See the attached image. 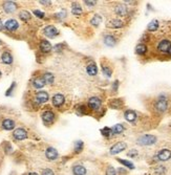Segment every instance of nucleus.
Instances as JSON below:
<instances>
[{"mask_svg": "<svg viewBox=\"0 0 171 175\" xmlns=\"http://www.w3.org/2000/svg\"><path fill=\"white\" fill-rule=\"evenodd\" d=\"M125 130V128H124V126L122 125V124H117V125H115L114 127L111 128V131H112V134H120L122 133L123 131Z\"/></svg>", "mask_w": 171, "mask_h": 175, "instance_id": "c85d7f7f", "label": "nucleus"}, {"mask_svg": "<svg viewBox=\"0 0 171 175\" xmlns=\"http://www.w3.org/2000/svg\"><path fill=\"white\" fill-rule=\"evenodd\" d=\"M2 44H3V42H2V41H1V40H0V46H1V45H2Z\"/></svg>", "mask_w": 171, "mask_h": 175, "instance_id": "5fc2aeb1", "label": "nucleus"}, {"mask_svg": "<svg viewBox=\"0 0 171 175\" xmlns=\"http://www.w3.org/2000/svg\"><path fill=\"white\" fill-rule=\"evenodd\" d=\"M83 148H84V143L82 140H77L76 143H75V146H74V153L75 154H79L81 152L83 151Z\"/></svg>", "mask_w": 171, "mask_h": 175, "instance_id": "a878e982", "label": "nucleus"}, {"mask_svg": "<svg viewBox=\"0 0 171 175\" xmlns=\"http://www.w3.org/2000/svg\"><path fill=\"white\" fill-rule=\"evenodd\" d=\"M103 73H104V76H105L106 78H110V77H111V73H112V70L110 69V67L104 66V67H103Z\"/></svg>", "mask_w": 171, "mask_h": 175, "instance_id": "4c0bfd02", "label": "nucleus"}, {"mask_svg": "<svg viewBox=\"0 0 171 175\" xmlns=\"http://www.w3.org/2000/svg\"><path fill=\"white\" fill-rule=\"evenodd\" d=\"M41 117L43 120V123H44L45 125H51V123H54L55 121V113L51 110H45L44 112L42 113Z\"/></svg>", "mask_w": 171, "mask_h": 175, "instance_id": "423d86ee", "label": "nucleus"}, {"mask_svg": "<svg viewBox=\"0 0 171 175\" xmlns=\"http://www.w3.org/2000/svg\"><path fill=\"white\" fill-rule=\"evenodd\" d=\"M167 54H169V56H171V46H170V48L169 50H168V51H167Z\"/></svg>", "mask_w": 171, "mask_h": 175, "instance_id": "864d4df0", "label": "nucleus"}, {"mask_svg": "<svg viewBox=\"0 0 171 175\" xmlns=\"http://www.w3.org/2000/svg\"><path fill=\"white\" fill-rule=\"evenodd\" d=\"M165 170H166V169H165L164 167H158L155 169V172L158 174H164L165 173Z\"/></svg>", "mask_w": 171, "mask_h": 175, "instance_id": "37998d69", "label": "nucleus"}, {"mask_svg": "<svg viewBox=\"0 0 171 175\" xmlns=\"http://www.w3.org/2000/svg\"><path fill=\"white\" fill-rule=\"evenodd\" d=\"M170 46H171V42L169 41V40L164 39V40H162L160 43H159L158 50H159V51H161V53L167 54V51L170 48Z\"/></svg>", "mask_w": 171, "mask_h": 175, "instance_id": "ddd939ff", "label": "nucleus"}, {"mask_svg": "<svg viewBox=\"0 0 171 175\" xmlns=\"http://www.w3.org/2000/svg\"><path fill=\"white\" fill-rule=\"evenodd\" d=\"M3 28H4V24H3V22L1 21V19H0V31H3Z\"/></svg>", "mask_w": 171, "mask_h": 175, "instance_id": "8fccbe9b", "label": "nucleus"}, {"mask_svg": "<svg viewBox=\"0 0 171 175\" xmlns=\"http://www.w3.org/2000/svg\"><path fill=\"white\" fill-rule=\"evenodd\" d=\"M122 106H123V101L120 99H115L110 101V107L111 108H115V109H119L121 108Z\"/></svg>", "mask_w": 171, "mask_h": 175, "instance_id": "2f4dec72", "label": "nucleus"}, {"mask_svg": "<svg viewBox=\"0 0 171 175\" xmlns=\"http://www.w3.org/2000/svg\"><path fill=\"white\" fill-rule=\"evenodd\" d=\"M101 22H102V17H101L100 15H95L94 17H92V19L90 20V23L95 27L99 26Z\"/></svg>", "mask_w": 171, "mask_h": 175, "instance_id": "72a5a7b5", "label": "nucleus"}, {"mask_svg": "<svg viewBox=\"0 0 171 175\" xmlns=\"http://www.w3.org/2000/svg\"><path fill=\"white\" fill-rule=\"evenodd\" d=\"M117 160L119 163H121L122 165H124L125 167H127L128 169H134V165L131 163V162H128V160H126V159H122V158H117Z\"/></svg>", "mask_w": 171, "mask_h": 175, "instance_id": "f704fd0d", "label": "nucleus"}, {"mask_svg": "<svg viewBox=\"0 0 171 175\" xmlns=\"http://www.w3.org/2000/svg\"><path fill=\"white\" fill-rule=\"evenodd\" d=\"M85 4L86 5H89V7H94V5H95V3H97V1H88V0H85Z\"/></svg>", "mask_w": 171, "mask_h": 175, "instance_id": "c03bdc74", "label": "nucleus"}, {"mask_svg": "<svg viewBox=\"0 0 171 175\" xmlns=\"http://www.w3.org/2000/svg\"><path fill=\"white\" fill-rule=\"evenodd\" d=\"M22 175H39V174L36 173V172H27V173H24Z\"/></svg>", "mask_w": 171, "mask_h": 175, "instance_id": "09e8293b", "label": "nucleus"}, {"mask_svg": "<svg viewBox=\"0 0 171 175\" xmlns=\"http://www.w3.org/2000/svg\"><path fill=\"white\" fill-rule=\"evenodd\" d=\"M65 102V97L63 94L61 93H56L53 97V105L56 106V107H60L61 105H63Z\"/></svg>", "mask_w": 171, "mask_h": 175, "instance_id": "dca6fc26", "label": "nucleus"}, {"mask_svg": "<svg viewBox=\"0 0 171 175\" xmlns=\"http://www.w3.org/2000/svg\"><path fill=\"white\" fill-rule=\"evenodd\" d=\"M4 28L8 31H15L19 28L18 21L15 19H8L4 24Z\"/></svg>", "mask_w": 171, "mask_h": 175, "instance_id": "9d476101", "label": "nucleus"}, {"mask_svg": "<svg viewBox=\"0 0 171 175\" xmlns=\"http://www.w3.org/2000/svg\"><path fill=\"white\" fill-rule=\"evenodd\" d=\"M82 7H81V5L78 3V2H74V3L71 4V12L72 14H75V15H80V14H82Z\"/></svg>", "mask_w": 171, "mask_h": 175, "instance_id": "cd10ccee", "label": "nucleus"}, {"mask_svg": "<svg viewBox=\"0 0 171 175\" xmlns=\"http://www.w3.org/2000/svg\"><path fill=\"white\" fill-rule=\"evenodd\" d=\"M105 174L106 175H117V170H115L112 166H108V167L106 168Z\"/></svg>", "mask_w": 171, "mask_h": 175, "instance_id": "e433bc0d", "label": "nucleus"}, {"mask_svg": "<svg viewBox=\"0 0 171 175\" xmlns=\"http://www.w3.org/2000/svg\"><path fill=\"white\" fill-rule=\"evenodd\" d=\"M115 13L119 16H126L127 13H128V10H127L126 5L124 4H118L117 7H115Z\"/></svg>", "mask_w": 171, "mask_h": 175, "instance_id": "6ab92c4d", "label": "nucleus"}, {"mask_svg": "<svg viewBox=\"0 0 171 175\" xmlns=\"http://www.w3.org/2000/svg\"><path fill=\"white\" fill-rule=\"evenodd\" d=\"M2 7H3L4 12L5 13H14L15 11L17 10V7H18V5H17L16 2L14 1H5L3 5H2Z\"/></svg>", "mask_w": 171, "mask_h": 175, "instance_id": "9b49d317", "label": "nucleus"}, {"mask_svg": "<svg viewBox=\"0 0 171 175\" xmlns=\"http://www.w3.org/2000/svg\"><path fill=\"white\" fill-rule=\"evenodd\" d=\"M0 77H1V71H0Z\"/></svg>", "mask_w": 171, "mask_h": 175, "instance_id": "6e6d98bb", "label": "nucleus"}, {"mask_svg": "<svg viewBox=\"0 0 171 175\" xmlns=\"http://www.w3.org/2000/svg\"><path fill=\"white\" fill-rule=\"evenodd\" d=\"M124 22L122 21L121 19H111L110 21H108V23H107V27H110V28H122L124 27Z\"/></svg>", "mask_w": 171, "mask_h": 175, "instance_id": "2eb2a0df", "label": "nucleus"}, {"mask_svg": "<svg viewBox=\"0 0 171 175\" xmlns=\"http://www.w3.org/2000/svg\"><path fill=\"white\" fill-rule=\"evenodd\" d=\"M156 136L154 135H150V134H145V135H142L138 139V144L140 146H151L154 145L156 143Z\"/></svg>", "mask_w": 171, "mask_h": 175, "instance_id": "f257e3e1", "label": "nucleus"}, {"mask_svg": "<svg viewBox=\"0 0 171 175\" xmlns=\"http://www.w3.org/2000/svg\"><path fill=\"white\" fill-rule=\"evenodd\" d=\"M33 86H34L35 88H37V89L44 87V86H45V82H44V80H43L42 77H37V78H34V80H33Z\"/></svg>", "mask_w": 171, "mask_h": 175, "instance_id": "4be33fe9", "label": "nucleus"}, {"mask_svg": "<svg viewBox=\"0 0 171 175\" xmlns=\"http://www.w3.org/2000/svg\"><path fill=\"white\" fill-rule=\"evenodd\" d=\"M86 71H87L89 76H95L98 73V67L95 65V62L89 63V65H87V67H86Z\"/></svg>", "mask_w": 171, "mask_h": 175, "instance_id": "5701e85b", "label": "nucleus"}, {"mask_svg": "<svg viewBox=\"0 0 171 175\" xmlns=\"http://www.w3.org/2000/svg\"><path fill=\"white\" fill-rule=\"evenodd\" d=\"M40 2V3H41V4H44V5H48V4H51V1H43V0H42V1H39Z\"/></svg>", "mask_w": 171, "mask_h": 175, "instance_id": "3c124183", "label": "nucleus"}, {"mask_svg": "<svg viewBox=\"0 0 171 175\" xmlns=\"http://www.w3.org/2000/svg\"><path fill=\"white\" fill-rule=\"evenodd\" d=\"M1 61L3 64H7V65H10L13 63V56H12V54L10 53L8 50H4L3 53L1 54Z\"/></svg>", "mask_w": 171, "mask_h": 175, "instance_id": "f3484780", "label": "nucleus"}, {"mask_svg": "<svg viewBox=\"0 0 171 175\" xmlns=\"http://www.w3.org/2000/svg\"><path fill=\"white\" fill-rule=\"evenodd\" d=\"M78 111H79V112H81V113H84L86 111V109H85V107H84V106H80V107L78 108Z\"/></svg>", "mask_w": 171, "mask_h": 175, "instance_id": "a18cd8bd", "label": "nucleus"}, {"mask_svg": "<svg viewBox=\"0 0 171 175\" xmlns=\"http://www.w3.org/2000/svg\"><path fill=\"white\" fill-rule=\"evenodd\" d=\"M34 14L40 19H43L45 17V14L43 12H41V11H39V10H34Z\"/></svg>", "mask_w": 171, "mask_h": 175, "instance_id": "a19ab883", "label": "nucleus"}, {"mask_svg": "<svg viewBox=\"0 0 171 175\" xmlns=\"http://www.w3.org/2000/svg\"><path fill=\"white\" fill-rule=\"evenodd\" d=\"M43 33H44V35L46 37H48V38H55V37L59 34V31H58L54 25H47V26L44 27Z\"/></svg>", "mask_w": 171, "mask_h": 175, "instance_id": "6e6552de", "label": "nucleus"}, {"mask_svg": "<svg viewBox=\"0 0 171 175\" xmlns=\"http://www.w3.org/2000/svg\"><path fill=\"white\" fill-rule=\"evenodd\" d=\"M2 147H3V152H4L5 154H11L12 152H13V148H12V145L8 142H4L3 145H2Z\"/></svg>", "mask_w": 171, "mask_h": 175, "instance_id": "c9c22d12", "label": "nucleus"}, {"mask_svg": "<svg viewBox=\"0 0 171 175\" xmlns=\"http://www.w3.org/2000/svg\"><path fill=\"white\" fill-rule=\"evenodd\" d=\"M126 148H127L126 143L119 142V143H115V145L111 146V148H110V150H109V152H110L111 155H115V154H119L120 152L124 151Z\"/></svg>", "mask_w": 171, "mask_h": 175, "instance_id": "20e7f679", "label": "nucleus"}, {"mask_svg": "<svg viewBox=\"0 0 171 175\" xmlns=\"http://www.w3.org/2000/svg\"><path fill=\"white\" fill-rule=\"evenodd\" d=\"M104 43L107 45V46H115V43H117V40H115V38L112 35H106L105 37H104Z\"/></svg>", "mask_w": 171, "mask_h": 175, "instance_id": "b1692460", "label": "nucleus"}, {"mask_svg": "<svg viewBox=\"0 0 171 175\" xmlns=\"http://www.w3.org/2000/svg\"><path fill=\"white\" fill-rule=\"evenodd\" d=\"M2 160H3V156H2V153H1V151H0V166H1V163H2Z\"/></svg>", "mask_w": 171, "mask_h": 175, "instance_id": "603ef678", "label": "nucleus"}, {"mask_svg": "<svg viewBox=\"0 0 171 175\" xmlns=\"http://www.w3.org/2000/svg\"><path fill=\"white\" fill-rule=\"evenodd\" d=\"M147 53V46L144 43H139V44L135 46V54H140V56H143Z\"/></svg>", "mask_w": 171, "mask_h": 175, "instance_id": "393cba45", "label": "nucleus"}, {"mask_svg": "<svg viewBox=\"0 0 171 175\" xmlns=\"http://www.w3.org/2000/svg\"><path fill=\"white\" fill-rule=\"evenodd\" d=\"M44 153H45V157L48 160H51V162H54V160L58 159V157H59V153H58L57 149H55L54 147H51V146H48V147L45 149Z\"/></svg>", "mask_w": 171, "mask_h": 175, "instance_id": "7ed1b4c3", "label": "nucleus"}, {"mask_svg": "<svg viewBox=\"0 0 171 175\" xmlns=\"http://www.w3.org/2000/svg\"><path fill=\"white\" fill-rule=\"evenodd\" d=\"M51 48H53L51 47V44L47 40H42V41L40 42V50H41V53L48 54V53H51Z\"/></svg>", "mask_w": 171, "mask_h": 175, "instance_id": "a211bd4d", "label": "nucleus"}, {"mask_svg": "<svg viewBox=\"0 0 171 175\" xmlns=\"http://www.w3.org/2000/svg\"><path fill=\"white\" fill-rule=\"evenodd\" d=\"M65 15H66L65 12H61V13H59V14H57L56 17H59L60 19H62V17H63V16H65Z\"/></svg>", "mask_w": 171, "mask_h": 175, "instance_id": "49530a36", "label": "nucleus"}, {"mask_svg": "<svg viewBox=\"0 0 171 175\" xmlns=\"http://www.w3.org/2000/svg\"><path fill=\"white\" fill-rule=\"evenodd\" d=\"M1 126L4 130H13V129L15 128V122L11 119H5L2 121Z\"/></svg>", "mask_w": 171, "mask_h": 175, "instance_id": "aec40b11", "label": "nucleus"}, {"mask_svg": "<svg viewBox=\"0 0 171 175\" xmlns=\"http://www.w3.org/2000/svg\"><path fill=\"white\" fill-rule=\"evenodd\" d=\"M158 28H159V21L156 19L152 20V21L147 25V30L149 31H155Z\"/></svg>", "mask_w": 171, "mask_h": 175, "instance_id": "c756f323", "label": "nucleus"}, {"mask_svg": "<svg viewBox=\"0 0 171 175\" xmlns=\"http://www.w3.org/2000/svg\"><path fill=\"white\" fill-rule=\"evenodd\" d=\"M19 18L22 20V21H30L32 19L31 14L27 12V11H21L19 13Z\"/></svg>", "mask_w": 171, "mask_h": 175, "instance_id": "7c9ffc66", "label": "nucleus"}, {"mask_svg": "<svg viewBox=\"0 0 171 175\" xmlns=\"http://www.w3.org/2000/svg\"><path fill=\"white\" fill-rule=\"evenodd\" d=\"M168 107V100L167 97L162 94V96L159 97L158 101L155 103V109L159 111V112H165L167 110Z\"/></svg>", "mask_w": 171, "mask_h": 175, "instance_id": "f03ea898", "label": "nucleus"}, {"mask_svg": "<svg viewBox=\"0 0 171 175\" xmlns=\"http://www.w3.org/2000/svg\"><path fill=\"white\" fill-rule=\"evenodd\" d=\"M71 172L74 175H86L87 173V169L84 167L81 163H75L71 167Z\"/></svg>", "mask_w": 171, "mask_h": 175, "instance_id": "0eeeda50", "label": "nucleus"}, {"mask_svg": "<svg viewBox=\"0 0 171 175\" xmlns=\"http://www.w3.org/2000/svg\"><path fill=\"white\" fill-rule=\"evenodd\" d=\"M48 93L45 92V91H39V92L36 93V102L38 104H44L48 101Z\"/></svg>", "mask_w": 171, "mask_h": 175, "instance_id": "4468645a", "label": "nucleus"}, {"mask_svg": "<svg viewBox=\"0 0 171 175\" xmlns=\"http://www.w3.org/2000/svg\"><path fill=\"white\" fill-rule=\"evenodd\" d=\"M27 132L24 128H17L13 132V139L16 140H23L27 139Z\"/></svg>", "mask_w": 171, "mask_h": 175, "instance_id": "39448f33", "label": "nucleus"}, {"mask_svg": "<svg viewBox=\"0 0 171 175\" xmlns=\"http://www.w3.org/2000/svg\"><path fill=\"white\" fill-rule=\"evenodd\" d=\"M101 134H102L104 137H107V139H109V137H111L114 135L111 131V128H109V127H105V128L101 129Z\"/></svg>", "mask_w": 171, "mask_h": 175, "instance_id": "473e14b6", "label": "nucleus"}, {"mask_svg": "<svg viewBox=\"0 0 171 175\" xmlns=\"http://www.w3.org/2000/svg\"><path fill=\"white\" fill-rule=\"evenodd\" d=\"M124 116H125V120L127 122L133 123L137 120V113L133 110H126L125 113H124Z\"/></svg>", "mask_w": 171, "mask_h": 175, "instance_id": "412c9836", "label": "nucleus"}, {"mask_svg": "<svg viewBox=\"0 0 171 175\" xmlns=\"http://www.w3.org/2000/svg\"><path fill=\"white\" fill-rule=\"evenodd\" d=\"M15 87H16V82H13L12 83V85H11V87L8 88V89L7 90V92H5V96H11L12 92H13V90L15 89Z\"/></svg>", "mask_w": 171, "mask_h": 175, "instance_id": "ea45409f", "label": "nucleus"}, {"mask_svg": "<svg viewBox=\"0 0 171 175\" xmlns=\"http://www.w3.org/2000/svg\"><path fill=\"white\" fill-rule=\"evenodd\" d=\"M42 78H43V80H44L45 84H53L54 81H55V76L51 73H45L42 76Z\"/></svg>", "mask_w": 171, "mask_h": 175, "instance_id": "bb28decb", "label": "nucleus"}, {"mask_svg": "<svg viewBox=\"0 0 171 175\" xmlns=\"http://www.w3.org/2000/svg\"><path fill=\"white\" fill-rule=\"evenodd\" d=\"M171 158V150L168 149H163L156 154V159L160 160V162H166V160Z\"/></svg>", "mask_w": 171, "mask_h": 175, "instance_id": "1a4fd4ad", "label": "nucleus"}, {"mask_svg": "<svg viewBox=\"0 0 171 175\" xmlns=\"http://www.w3.org/2000/svg\"><path fill=\"white\" fill-rule=\"evenodd\" d=\"M41 175H55V172L51 168H45L41 171Z\"/></svg>", "mask_w": 171, "mask_h": 175, "instance_id": "58836bf2", "label": "nucleus"}, {"mask_svg": "<svg viewBox=\"0 0 171 175\" xmlns=\"http://www.w3.org/2000/svg\"><path fill=\"white\" fill-rule=\"evenodd\" d=\"M127 156L129 157H135L138 156V150H135V149H131L128 153H127Z\"/></svg>", "mask_w": 171, "mask_h": 175, "instance_id": "79ce46f5", "label": "nucleus"}, {"mask_svg": "<svg viewBox=\"0 0 171 175\" xmlns=\"http://www.w3.org/2000/svg\"><path fill=\"white\" fill-rule=\"evenodd\" d=\"M101 105H102V102H101V100L97 97H92L88 100V106L92 110H98V109L101 107Z\"/></svg>", "mask_w": 171, "mask_h": 175, "instance_id": "f8f14e48", "label": "nucleus"}, {"mask_svg": "<svg viewBox=\"0 0 171 175\" xmlns=\"http://www.w3.org/2000/svg\"><path fill=\"white\" fill-rule=\"evenodd\" d=\"M112 86H114V87H112V88H114L115 90H117V89H118V87H119V81H115L114 85H112Z\"/></svg>", "mask_w": 171, "mask_h": 175, "instance_id": "de8ad7c7", "label": "nucleus"}]
</instances>
